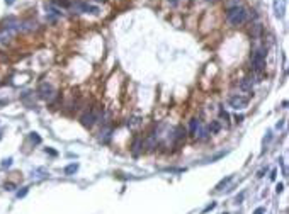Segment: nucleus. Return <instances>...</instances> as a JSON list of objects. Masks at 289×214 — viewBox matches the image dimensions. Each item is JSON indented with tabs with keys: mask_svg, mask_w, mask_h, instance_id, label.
I'll use <instances>...</instances> for the list:
<instances>
[{
	"mask_svg": "<svg viewBox=\"0 0 289 214\" xmlns=\"http://www.w3.org/2000/svg\"><path fill=\"white\" fill-rule=\"evenodd\" d=\"M266 56H267V49L266 48H257L252 55V68L255 73H262L266 70Z\"/></svg>",
	"mask_w": 289,
	"mask_h": 214,
	"instance_id": "nucleus-1",
	"label": "nucleus"
},
{
	"mask_svg": "<svg viewBox=\"0 0 289 214\" xmlns=\"http://www.w3.org/2000/svg\"><path fill=\"white\" fill-rule=\"evenodd\" d=\"M226 19L231 26H242L243 22L247 20V10L243 7H231L226 14Z\"/></svg>",
	"mask_w": 289,
	"mask_h": 214,
	"instance_id": "nucleus-2",
	"label": "nucleus"
},
{
	"mask_svg": "<svg viewBox=\"0 0 289 214\" xmlns=\"http://www.w3.org/2000/svg\"><path fill=\"white\" fill-rule=\"evenodd\" d=\"M80 121H82V124H83L85 127H92L95 123H97V121H99V111H97V109H92L90 112L83 114Z\"/></svg>",
	"mask_w": 289,
	"mask_h": 214,
	"instance_id": "nucleus-3",
	"label": "nucleus"
},
{
	"mask_svg": "<svg viewBox=\"0 0 289 214\" xmlns=\"http://www.w3.org/2000/svg\"><path fill=\"white\" fill-rule=\"evenodd\" d=\"M38 94H39V97L41 99H44V100H53V97H55V88L49 85V83H41L39 85V88H38Z\"/></svg>",
	"mask_w": 289,
	"mask_h": 214,
	"instance_id": "nucleus-4",
	"label": "nucleus"
},
{
	"mask_svg": "<svg viewBox=\"0 0 289 214\" xmlns=\"http://www.w3.org/2000/svg\"><path fill=\"white\" fill-rule=\"evenodd\" d=\"M70 7H73V10H75V12H80V14H83V12L99 14V9H97V7H92V5L85 4V2H73V4H70Z\"/></svg>",
	"mask_w": 289,
	"mask_h": 214,
	"instance_id": "nucleus-5",
	"label": "nucleus"
},
{
	"mask_svg": "<svg viewBox=\"0 0 289 214\" xmlns=\"http://www.w3.org/2000/svg\"><path fill=\"white\" fill-rule=\"evenodd\" d=\"M230 105L233 107V109H245L247 105H248V99L247 97H243V95H233V97H230Z\"/></svg>",
	"mask_w": 289,
	"mask_h": 214,
	"instance_id": "nucleus-6",
	"label": "nucleus"
},
{
	"mask_svg": "<svg viewBox=\"0 0 289 214\" xmlns=\"http://www.w3.org/2000/svg\"><path fill=\"white\" fill-rule=\"evenodd\" d=\"M194 136H196L197 139H202V141H204V139L209 138V129H208L206 126H202L201 121H199L197 127H196V131H194Z\"/></svg>",
	"mask_w": 289,
	"mask_h": 214,
	"instance_id": "nucleus-7",
	"label": "nucleus"
},
{
	"mask_svg": "<svg viewBox=\"0 0 289 214\" xmlns=\"http://www.w3.org/2000/svg\"><path fill=\"white\" fill-rule=\"evenodd\" d=\"M284 10H286V0H274V12L277 17H282L284 16Z\"/></svg>",
	"mask_w": 289,
	"mask_h": 214,
	"instance_id": "nucleus-8",
	"label": "nucleus"
},
{
	"mask_svg": "<svg viewBox=\"0 0 289 214\" xmlns=\"http://www.w3.org/2000/svg\"><path fill=\"white\" fill-rule=\"evenodd\" d=\"M240 87H242L245 92H252L254 90V78H250V77L243 78L242 82H240Z\"/></svg>",
	"mask_w": 289,
	"mask_h": 214,
	"instance_id": "nucleus-9",
	"label": "nucleus"
},
{
	"mask_svg": "<svg viewBox=\"0 0 289 214\" xmlns=\"http://www.w3.org/2000/svg\"><path fill=\"white\" fill-rule=\"evenodd\" d=\"M46 170L44 168H38V170H32V178H44L46 177Z\"/></svg>",
	"mask_w": 289,
	"mask_h": 214,
	"instance_id": "nucleus-10",
	"label": "nucleus"
},
{
	"mask_svg": "<svg viewBox=\"0 0 289 214\" xmlns=\"http://www.w3.org/2000/svg\"><path fill=\"white\" fill-rule=\"evenodd\" d=\"M77 170H78V163H70V165L65 168V173H67V175H71V173H75Z\"/></svg>",
	"mask_w": 289,
	"mask_h": 214,
	"instance_id": "nucleus-11",
	"label": "nucleus"
},
{
	"mask_svg": "<svg viewBox=\"0 0 289 214\" xmlns=\"http://www.w3.org/2000/svg\"><path fill=\"white\" fill-rule=\"evenodd\" d=\"M231 178H233V177H231V175H228V177H226V178H223L221 182H219L218 185H216V190H221V189H223V187H225V185H226V184H228V182H231Z\"/></svg>",
	"mask_w": 289,
	"mask_h": 214,
	"instance_id": "nucleus-12",
	"label": "nucleus"
},
{
	"mask_svg": "<svg viewBox=\"0 0 289 214\" xmlns=\"http://www.w3.org/2000/svg\"><path fill=\"white\" fill-rule=\"evenodd\" d=\"M208 129H209V133H218V131H219V123H218V121H213Z\"/></svg>",
	"mask_w": 289,
	"mask_h": 214,
	"instance_id": "nucleus-13",
	"label": "nucleus"
},
{
	"mask_svg": "<svg viewBox=\"0 0 289 214\" xmlns=\"http://www.w3.org/2000/svg\"><path fill=\"white\" fill-rule=\"evenodd\" d=\"M53 5H58V7H70V2H67V0H53Z\"/></svg>",
	"mask_w": 289,
	"mask_h": 214,
	"instance_id": "nucleus-14",
	"label": "nucleus"
},
{
	"mask_svg": "<svg viewBox=\"0 0 289 214\" xmlns=\"http://www.w3.org/2000/svg\"><path fill=\"white\" fill-rule=\"evenodd\" d=\"M29 138H31V141L36 143V144H39V143H41V138L36 134V133H31V134H29Z\"/></svg>",
	"mask_w": 289,
	"mask_h": 214,
	"instance_id": "nucleus-15",
	"label": "nucleus"
},
{
	"mask_svg": "<svg viewBox=\"0 0 289 214\" xmlns=\"http://www.w3.org/2000/svg\"><path fill=\"white\" fill-rule=\"evenodd\" d=\"M128 126H129V127H138L139 126V119L138 117L131 119V123H128Z\"/></svg>",
	"mask_w": 289,
	"mask_h": 214,
	"instance_id": "nucleus-16",
	"label": "nucleus"
},
{
	"mask_svg": "<svg viewBox=\"0 0 289 214\" xmlns=\"http://www.w3.org/2000/svg\"><path fill=\"white\" fill-rule=\"evenodd\" d=\"M197 124H199L197 119H192V121H190V133H192V134H194V131H196V127H197Z\"/></svg>",
	"mask_w": 289,
	"mask_h": 214,
	"instance_id": "nucleus-17",
	"label": "nucleus"
},
{
	"mask_svg": "<svg viewBox=\"0 0 289 214\" xmlns=\"http://www.w3.org/2000/svg\"><path fill=\"white\" fill-rule=\"evenodd\" d=\"M27 190H29L27 187H24L22 190H19V192H17V197H19V199H20V197H24V195L27 194Z\"/></svg>",
	"mask_w": 289,
	"mask_h": 214,
	"instance_id": "nucleus-18",
	"label": "nucleus"
},
{
	"mask_svg": "<svg viewBox=\"0 0 289 214\" xmlns=\"http://www.w3.org/2000/svg\"><path fill=\"white\" fill-rule=\"evenodd\" d=\"M214 207H216V202H211V204H209L208 207H204V211H202V212H209V211H211V209H214Z\"/></svg>",
	"mask_w": 289,
	"mask_h": 214,
	"instance_id": "nucleus-19",
	"label": "nucleus"
},
{
	"mask_svg": "<svg viewBox=\"0 0 289 214\" xmlns=\"http://www.w3.org/2000/svg\"><path fill=\"white\" fill-rule=\"evenodd\" d=\"M10 165H12V158H7V160L2 162V166H4V168H7V166H10Z\"/></svg>",
	"mask_w": 289,
	"mask_h": 214,
	"instance_id": "nucleus-20",
	"label": "nucleus"
},
{
	"mask_svg": "<svg viewBox=\"0 0 289 214\" xmlns=\"http://www.w3.org/2000/svg\"><path fill=\"white\" fill-rule=\"evenodd\" d=\"M254 214H266V209H264V207H257V209L254 211Z\"/></svg>",
	"mask_w": 289,
	"mask_h": 214,
	"instance_id": "nucleus-21",
	"label": "nucleus"
},
{
	"mask_svg": "<svg viewBox=\"0 0 289 214\" xmlns=\"http://www.w3.org/2000/svg\"><path fill=\"white\" fill-rule=\"evenodd\" d=\"M282 190H284V185H282V184H277V187H276V192H277V194H281Z\"/></svg>",
	"mask_w": 289,
	"mask_h": 214,
	"instance_id": "nucleus-22",
	"label": "nucleus"
},
{
	"mask_svg": "<svg viewBox=\"0 0 289 214\" xmlns=\"http://www.w3.org/2000/svg\"><path fill=\"white\" fill-rule=\"evenodd\" d=\"M46 153H49V155H51V156H56V155H58V153H56L55 150H51V148H46Z\"/></svg>",
	"mask_w": 289,
	"mask_h": 214,
	"instance_id": "nucleus-23",
	"label": "nucleus"
},
{
	"mask_svg": "<svg viewBox=\"0 0 289 214\" xmlns=\"http://www.w3.org/2000/svg\"><path fill=\"white\" fill-rule=\"evenodd\" d=\"M276 175H277V170H272V172H270V180H276Z\"/></svg>",
	"mask_w": 289,
	"mask_h": 214,
	"instance_id": "nucleus-24",
	"label": "nucleus"
},
{
	"mask_svg": "<svg viewBox=\"0 0 289 214\" xmlns=\"http://www.w3.org/2000/svg\"><path fill=\"white\" fill-rule=\"evenodd\" d=\"M235 121H237V123H242V121H243V116H237V117H235Z\"/></svg>",
	"mask_w": 289,
	"mask_h": 214,
	"instance_id": "nucleus-25",
	"label": "nucleus"
},
{
	"mask_svg": "<svg viewBox=\"0 0 289 214\" xmlns=\"http://www.w3.org/2000/svg\"><path fill=\"white\" fill-rule=\"evenodd\" d=\"M5 189H7V190H14V185H12V184H7V185H5Z\"/></svg>",
	"mask_w": 289,
	"mask_h": 214,
	"instance_id": "nucleus-26",
	"label": "nucleus"
},
{
	"mask_svg": "<svg viewBox=\"0 0 289 214\" xmlns=\"http://www.w3.org/2000/svg\"><path fill=\"white\" fill-rule=\"evenodd\" d=\"M5 4H7V5H12V4H14V0H5Z\"/></svg>",
	"mask_w": 289,
	"mask_h": 214,
	"instance_id": "nucleus-27",
	"label": "nucleus"
},
{
	"mask_svg": "<svg viewBox=\"0 0 289 214\" xmlns=\"http://www.w3.org/2000/svg\"><path fill=\"white\" fill-rule=\"evenodd\" d=\"M168 2H170L172 5H175V4H177V0H168Z\"/></svg>",
	"mask_w": 289,
	"mask_h": 214,
	"instance_id": "nucleus-28",
	"label": "nucleus"
},
{
	"mask_svg": "<svg viewBox=\"0 0 289 214\" xmlns=\"http://www.w3.org/2000/svg\"><path fill=\"white\" fill-rule=\"evenodd\" d=\"M97 2H106V0H97Z\"/></svg>",
	"mask_w": 289,
	"mask_h": 214,
	"instance_id": "nucleus-29",
	"label": "nucleus"
},
{
	"mask_svg": "<svg viewBox=\"0 0 289 214\" xmlns=\"http://www.w3.org/2000/svg\"><path fill=\"white\" fill-rule=\"evenodd\" d=\"M206 2H213V0H206Z\"/></svg>",
	"mask_w": 289,
	"mask_h": 214,
	"instance_id": "nucleus-30",
	"label": "nucleus"
},
{
	"mask_svg": "<svg viewBox=\"0 0 289 214\" xmlns=\"http://www.w3.org/2000/svg\"><path fill=\"white\" fill-rule=\"evenodd\" d=\"M0 139H2V133H0Z\"/></svg>",
	"mask_w": 289,
	"mask_h": 214,
	"instance_id": "nucleus-31",
	"label": "nucleus"
},
{
	"mask_svg": "<svg viewBox=\"0 0 289 214\" xmlns=\"http://www.w3.org/2000/svg\"><path fill=\"white\" fill-rule=\"evenodd\" d=\"M225 214H226V212H225Z\"/></svg>",
	"mask_w": 289,
	"mask_h": 214,
	"instance_id": "nucleus-32",
	"label": "nucleus"
}]
</instances>
